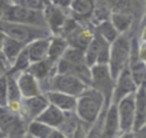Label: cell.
I'll use <instances>...</instances> for the list:
<instances>
[{
    "mask_svg": "<svg viewBox=\"0 0 146 138\" xmlns=\"http://www.w3.org/2000/svg\"><path fill=\"white\" fill-rule=\"evenodd\" d=\"M42 3L45 4V7H46V5H49V0H42Z\"/></svg>",
    "mask_w": 146,
    "mask_h": 138,
    "instance_id": "36",
    "label": "cell"
},
{
    "mask_svg": "<svg viewBox=\"0 0 146 138\" xmlns=\"http://www.w3.org/2000/svg\"><path fill=\"white\" fill-rule=\"evenodd\" d=\"M3 20L12 23H19V24L26 26H33V27H41L46 28L45 18H44L42 10H32L25 8L22 5L13 1V4L7 9Z\"/></svg>",
    "mask_w": 146,
    "mask_h": 138,
    "instance_id": "4",
    "label": "cell"
},
{
    "mask_svg": "<svg viewBox=\"0 0 146 138\" xmlns=\"http://www.w3.org/2000/svg\"><path fill=\"white\" fill-rule=\"evenodd\" d=\"M9 69H10L9 63H8V61L4 59V56L0 54V77L7 75L8 72H9Z\"/></svg>",
    "mask_w": 146,
    "mask_h": 138,
    "instance_id": "30",
    "label": "cell"
},
{
    "mask_svg": "<svg viewBox=\"0 0 146 138\" xmlns=\"http://www.w3.org/2000/svg\"><path fill=\"white\" fill-rule=\"evenodd\" d=\"M90 86L85 83L81 78L73 74H59L56 73L48 83V88L45 91H58L67 95L78 97L83 91Z\"/></svg>",
    "mask_w": 146,
    "mask_h": 138,
    "instance_id": "5",
    "label": "cell"
},
{
    "mask_svg": "<svg viewBox=\"0 0 146 138\" xmlns=\"http://www.w3.org/2000/svg\"><path fill=\"white\" fill-rule=\"evenodd\" d=\"M146 125V90L145 85L137 87L135 92V125L133 131ZM132 131V132H133Z\"/></svg>",
    "mask_w": 146,
    "mask_h": 138,
    "instance_id": "16",
    "label": "cell"
},
{
    "mask_svg": "<svg viewBox=\"0 0 146 138\" xmlns=\"http://www.w3.org/2000/svg\"><path fill=\"white\" fill-rule=\"evenodd\" d=\"M96 8V0H72L69 9L74 18L87 19L94 17Z\"/></svg>",
    "mask_w": 146,
    "mask_h": 138,
    "instance_id": "19",
    "label": "cell"
},
{
    "mask_svg": "<svg viewBox=\"0 0 146 138\" xmlns=\"http://www.w3.org/2000/svg\"><path fill=\"white\" fill-rule=\"evenodd\" d=\"M22 138H35V137H31V136H28V134H25Z\"/></svg>",
    "mask_w": 146,
    "mask_h": 138,
    "instance_id": "37",
    "label": "cell"
},
{
    "mask_svg": "<svg viewBox=\"0 0 146 138\" xmlns=\"http://www.w3.org/2000/svg\"><path fill=\"white\" fill-rule=\"evenodd\" d=\"M121 127H119L118 113H117L115 104H109L105 111L103 121V129H101V137L103 138H115L121 134Z\"/></svg>",
    "mask_w": 146,
    "mask_h": 138,
    "instance_id": "15",
    "label": "cell"
},
{
    "mask_svg": "<svg viewBox=\"0 0 146 138\" xmlns=\"http://www.w3.org/2000/svg\"><path fill=\"white\" fill-rule=\"evenodd\" d=\"M121 132H132L135 125V93L126 96L115 104Z\"/></svg>",
    "mask_w": 146,
    "mask_h": 138,
    "instance_id": "8",
    "label": "cell"
},
{
    "mask_svg": "<svg viewBox=\"0 0 146 138\" xmlns=\"http://www.w3.org/2000/svg\"><path fill=\"white\" fill-rule=\"evenodd\" d=\"M103 3L110 13H126L133 17L137 10V0H103Z\"/></svg>",
    "mask_w": 146,
    "mask_h": 138,
    "instance_id": "21",
    "label": "cell"
},
{
    "mask_svg": "<svg viewBox=\"0 0 146 138\" xmlns=\"http://www.w3.org/2000/svg\"><path fill=\"white\" fill-rule=\"evenodd\" d=\"M48 138H68V137H67L60 129H51Z\"/></svg>",
    "mask_w": 146,
    "mask_h": 138,
    "instance_id": "32",
    "label": "cell"
},
{
    "mask_svg": "<svg viewBox=\"0 0 146 138\" xmlns=\"http://www.w3.org/2000/svg\"><path fill=\"white\" fill-rule=\"evenodd\" d=\"M25 46L26 45H23V44L5 36L4 42H3V48H1V55L9 63L10 67H12V64L14 63V60L17 59V56L19 55V53L23 50Z\"/></svg>",
    "mask_w": 146,
    "mask_h": 138,
    "instance_id": "22",
    "label": "cell"
},
{
    "mask_svg": "<svg viewBox=\"0 0 146 138\" xmlns=\"http://www.w3.org/2000/svg\"><path fill=\"white\" fill-rule=\"evenodd\" d=\"M26 123L18 114L0 108V131L5 138H22L26 134Z\"/></svg>",
    "mask_w": 146,
    "mask_h": 138,
    "instance_id": "7",
    "label": "cell"
},
{
    "mask_svg": "<svg viewBox=\"0 0 146 138\" xmlns=\"http://www.w3.org/2000/svg\"><path fill=\"white\" fill-rule=\"evenodd\" d=\"M4 38H5V35L0 31V54H1V48H3V42H4Z\"/></svg>",
    "mask_w": 146,
    "mask_h": 138,
    "instance_id": "35",
    "label": "cell"
},
{
    "mask_svg": "<svg viewBox=\"0 0 146 138\" xmlns=\"http://www.w3.org/2000/svg\"><path fill=\"white\" fill-rule=\"evenodd\" d=\"M49 38L50 37L36 38V40L31 41L30 44L26 45L27 55H28V59H30L31 63H36V61L44 60V59L48 58Z\"/></svg>",
    "mask_w": 146,
    "mask_h": 138,
    "instance_id": "18",
    "label": "cell"
},
{
    "mask_svg": "<svg viewBox=\"0 0 146 138\" xmlns=\"http://www.w3.org/2000/svg\"><path fill=\"white\" fill-rule=\"evenodd\" d=\"M115 138H135V136H133V132H123V133H121Z\"/></svg>",
    "mask_w": 146,
    "mask_h": 138,
    "instance_id": "34",
    "label": "cell"
},
{
    "mask_svg": "<svg viewBox=\"0 0 146 138\" xmlns=\"http://www.w3.org/2000/svg\"><path fill=\"white\" fill-rule=\"evenodd\" d=\"M67 114L63 113L62 110L56 109L53 105H48L45 108V110L36 118V120L41 121V123L46 124L48 127L53 129H59L62 127V124L66 120Z\"/></svg>",
    "mask_w": 146,
    "mask_h": 138,
    "instance_id": "17",
    "label": "cell"
},
{
    "mask_svg": "<svg viewBox=\"0 0 146 138\" xmlns=\"http://www.w3.org/2000/svg\"><path fill=\"white\" fill-rule=\"evenodd\" d=\"M0 134H3V133H1V131H0Z\"/></svg>",
    "mask_w": 146,
    "mask_h": 138,
    "instance_id": "38",
    "label": "cell"
},
{
    "mask_svg": "<svg viewBox=\"0 0 146 138\" xmlns=\"http://www.w3.org/2000/svg\"><path fill=\"white\" fill-rule=\"evenodd\" d=\"M27 72L31 73L38 81L40 85H41V82L49 83V81L56 74V63L46 58L44 60L31 63Z\"/></svg>",
    "mask_w": 146,
    "mask_h": 138,
    "instance_id": "13",
    "label": "cell"
},
{
    "mask_svg": "<svg viewBox=\"0 0 146 138\" xmlns=\"http://www.w3.org/2000/svg\"><path fill=\"white\" fill-rule=\"evenodd\" d=\"M128 70L131 74L132 81L137 87L141 85H145V74H146V65L145 60H140V59H129L128 63Z\"/></svg>",
    "mask_w": 146,
    "mask_h": 138,
    "instance_id": "24",
    "label": "cell"
},
{
    "mask_svg": "<svg viewBox=\"0 0 146 138\" xmlns=\"http://www.w3.org/2000/svg\"><path fill=\"white\" fill-rule=\"evenodd\" d=\"M90 87L95 88L101 92L106 101L110 102L111 91L114 87V79L111 78L108 65L104 64H95L90 67Z\"/></svg>",
    "mask_w": 146,
    "mask_h": 138,
    "instance_id": "6",
    "label": "cell"
},
{
    "mask_svg": "<svg viewBox=\"0 0 146 138\" xmlns=\"http://www.w3.org/2000/svg\"><path fill=\"white\" fill-rule=\"evenodd\" d=\"M109 20L118 35H126L133 24V17L126 13H110Z\"/></svg>",
    "mask_w": 146,
    "mask_h": 138,
    "instance_id": "23",
    "label": "cell"
},
{
    "mask_svg": "<svg viewBox=\"0 0 146 138\" xmlns=\"http://www.w3.org/2000/svg\"><path fill=\"white\" fill-rule=\"evenodd\" d=\"M42 13H44V18H45L46 28L51 33V36H60L62 30H63L64 24H66L67 19H68L66 10H62L59 8H55L49 4L44 8Z\"/></svg>",
    "mask_w": 146,
    "mask_h": 138,
    "instance_id": "11",
    "label": "cell"
},
{
    "mask_svg": "<svg viewBox=\"0 0 146 138\" xmlns=\"http://www.w3.org/2000/svg\"><path fill=\"white\" fill-rule=\"evenodd\" d=\"M51 129L53 128H50L46 124L35 119V120H31L27 123V125H26V134L35 138H48Z\"/></svg>",
    "mask_w": 146,
    "mask_h": 138,
    "instance_id": "25",
    "label": "cell"
},
{
    "mask_svg": "<svg viewBox=\"0 0 146 138\" xmlns=\"http://www.w3.org/2000/svg\"><path fill=\"white\" fill-rule=\"evenodd\" d=\"M133 136L135 138H146V125L133 131Z\"/></svg>",
    "mask_w": 146,
    "mask_h": 138,
    "instance_id": "33",
    "label": "cell"
},
{
    "mask_svg": "<svg viewBox=\"0 0 146 138\" xmlns=\"http://www.w3.org/2000/svg\"><path fill=\"white\" fill-rule=\"evenodd\" d=\"M132 53V42L126 35H119L109 46V61L108 68L114 81L117 79L122 70L128 67Z\"/></svg>",
    "mask_w": 146,
    "mask_h": 138,
    "instance_id": "2",
    "label": "cell"
},
{
    "mask_svg": "<svg viewBox=\"0 0 146 138\" xmlns=\"http://www.w3.org/2000/svg\"><path fill=\"white\" fill-rule=\"evenodd\" d=\"M14 3L32 10H44V8H45V4L42 3V0H17Z\"/></svg>",
    "mask_w": 146,
    "mask_h": 138,
    "instance_id": "27",
    "label": "cell"
},
{
    "mask_svg": "<svg viewBox=\"0 0 146 138\" xmlns=\"http://www.w3.org/2000/svg\"><path fill=\"white\" fill-rule=\"evenodd\" d=\"M96 33L100 36L103 40H105L108 44H111L117 37H118V32L115 31V28L113 27V24L110 23L109 19H105V20H101V22L98 23L96 26Z\"/></svg>",
    "mask_w": 146,
    "mask_h": 138,
    "instance_id": "26",
    "label": "cell"
},
{
    "mask_svg": "<svg viewBox=\"0 0 146 138\" xmlns=\"http://www.w3.org/2000/svg\"><path fill=\"white\" fill-rule=\"evenodd\" d=\"M136 90H137V86L132 81L128 67H127L124 70H122V73L114 81V87H113V91H111L110 102L109 104H117L122 98L126 97V96L135 93Z\"/></svg>",
    "mask_w": 146,
    "mask_h": 138,
    "instance_id": "10",
    "label": "cell"
},
{
    "mask_svg": "<svg viewBox=\"0 0 146 138\" xmlns=\"http://www.w3.org/2000/svg\"><path fill=\"white\" fill-rule=\"evenodd\" d=\"M13 1H17V0H13Z\"/></svg>",
    "mask_w": 146,
    "mask_h": 138,
    "instance_id": "39",
    "label": "cell"
},
{
    "mask_svg": "<svg viewBox=\"0 0 146 138\" xmlns=\"http://www.w3.org/2000/svg\"><path fill=\"white\" fill-rule=\"evenodd\" d=\"M68 42L62 36H50L49 38V49H48V59L53 61H58L63 56L66 50L68 49Z\"/></svg>",
    "mask_w": 146,
    "mask_h": 138,
    "instance_id": "20",
    "label": "cell"
},
{
    "mask_svg": "<svg viewBox=\"0 0 146 138\" xmlns=\"http://www.w3.org/2000/svg\"><path fill=\"white\" fill-rule=\"evenodd\" d=\"M14 78H15V82H17L18 90H19L22 98L33 97V96H38L41 93H44L42 87L38 83V81L31 73H28L27 70L15 74Z\"/></svg>",
    "mask_w": 146,
    "mask_h": 138,
    "instance_id": "12",
    "label": "cell"
},
{
    "mask_svg": "<svg viewBox=\"0 0 146 138\" xmlns=\"http://www.w3.org/2000/svg\"><path fill=\"white\" fill-rule=\"evenodd\" d=\"M105 104L106 98L104 97L103 93L92 87H87L77 97L74 114L82 123L91 127L98 121Z\"/></svg>",
    "mask_w": 146,
    "mask_h": 138,
    "instance_id": "1",
    "label": "cell"
},
{
    "mask_svg": "<svg viewBox=\"0 0 146 138\" xmlns=\"http://www.w3.org/2000/svg\"><path fill=\"white\" fill-rule=\"evenodd\" d=\"M0 31L7 37L13 38V40L18 41V42L23 44V45H27L31 41L36 40V38L50 37L51 36V33L49 32L48 28L33 27V26L19 24V23H12L3 19H0Z\"/></svg>",
    "mask_w": 146,
    "mask_h": 138,
    "instance_id": "3",
    "label": "cell"
},
{
    "mask_svg": "<svg viewBox=\"0 0 146 138\" xmlns=\"http://www.w3.org/2000/svg\"><path fill=\"white\" fill-rule=\"evenodd\" d=\"M71 1L72 0H49V4L55 8H59L62 10H67V9H69Z\"/></svg>",
    "mask_w": 146,
    "mask_h": 138,
    "instance_id": "29",
    "label": "cell"
},
{
    "mask_svg": "<svg viewBox=\"0 0 146 138\" xmlns=\"http://www.w3.org/2000/svg\"><path fill=\"white\" fill-rule=\"evenodd\" d=\"M48 105H49V102L44 93H41L38 96H33V97L22 98L21 100L19 116L26 123H28L31 120H35L45 110V108Z\"/></svg>",
    "mask_w": 146,
    "mask_h": 138,
    "instance_id": "9",
    "label": "cell"
},
{
    "mask_svg": "<svg viewBox=\"0 0 146 138\" xmlns=\"http://www.w3.org/2000/svg\"><path fill=\"white\" fill-rule=\"evenodd\" d=\"M13 4V0H0V19L4 17L7 9Z\"/></svg>",
    "mask_w": 146,
    "mask_h": 138,
    "instance_id": "31",
    "label": "cell"
},
{
    "mask_svg": "<svg viewBox=\"0 0 146 138\" xmlns=\"http://www.w3.org/2000/svg\"><path fill=\"white\" fill-rule=\"evenodd\" d=\"M44 95H45L49 105L55 106L56 109L62 110L66 114L74 113L77 97L67 95V93H63V92H58V91H45Z\"/></svg>",
    "mask_w": 146,
    "mask_h": 138,
    "instance_id": "14",
    "label": "cell"
},
{
    "mask_svg": "<svg viewBox=\"0 0 146 138\" xmlns=\"http://www.w3.org/2000/svg\"><path fill=\"white\" fill-rule=\"evenodd\" d=\"M8 105V88L7 75L0 77V108H7Z\"/></svg>",
    "mask_w": 146,
    "mask_h": 138,
    "instance_id": "28",
    "label": "cell"
}]
</instances>
